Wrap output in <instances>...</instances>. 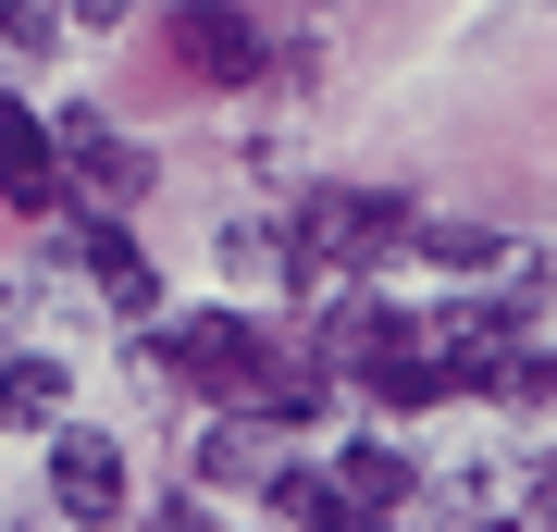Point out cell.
<instances>
[{
	"mask_svg": "<svg viewBox=\"0 0 557 532\" xmlns=\"http://www.w3.org/2000/svg\"><path fill=\"white\" fill-rule=\"evenodd\" d=\"M409 223V198L397 186H322L298 223H285V260H298V285H347V273H372L384 236Z\"/></svg>",
	"mask_w": 557,
	"mask_h": 532,
	"instance_id": "6da1fadb",
	"label": "cell"
},
{
	"mask_svg": "<svg viewBox=\"0 0 557 532\" xmlns=\"http://www.w3.org/2000/svg\"><path fill=\"white\" fill-rule=\"evenodd\" d=\"M161 62L186 87H260L273 75V38H260V13H236V0H174L161 13Z\"/></svg>",
	"mask_w": 557,
	"mask_h": 532,
	"instance_id": "7a4b0ae2",
	"label": "cell"
},
{
	"mask_svg": "<svg viewBox=\"0 0 557 532\" xmlns=\"http://www.w3.org/2000/svg\"><path fill=\"white\" fill-rule=\"evenodd\" d=\"M273 359V335L236 310H186V322H149V384H199V396H248V372Z\"/></svg>",
	"mask_w": 557,
	"mask_h": 532,
	"instance_id": "3957f363",
	"label": "cell"
},
{
	"mask_svg": "<svg viewBox=\"0 0 557 532\" xmlns=\"http://www.w3.org/2000/svg\"><path fill=\"white\" fill-rule=\"evenodd\" d=\"M50 161H62V198H87L100 223L149 198V149L124 137L112 112H50Z\"/></svg>",
	"mask_w": 557,
	"mask_h": 532,
	"instance_id": "277c9868",
	"label": "cell"
},
{
	"mask_svg": "<svg viewBox=\"0 0 557 532\" xmlns=\"http://www.w3.org/2000/svg\"><path fill=\"white\" fill-rule=\"evenodd\" d=\"M50 508L62 520H124V446L112 434H87V421H50Z\"/></svg>",
	"mask_w": 557,
	"mask_h": 532,
	"instance_id": "5b68a950",
	"label": "cell"
},
{
	"mask_svg": "<svg viewBox=\"0 0 557 532\" xmlns=\"http://www.w3.org/2000/svg\"><path fill=\"white\" fill-rule=\"evenodd\" d=\"M0 211H62L50 112H25V99H0Z\"/></svg>",
	"mask_w": 557,
	"mask_h": 532,
	"instance_id": "8992f818",
	"label": "cell"
},
{
	"mask_svg": "<svg viewBox=\"0 0 557 532\" xmlns=\"http://www.w3.org/2000/svg\"><path fill=\"white\" fill-rule=\"evenodd\" d=\"M75 260H87V285H100V297H112L124 322H149V297H161V285H149L137 236H112V223H75Z\"/></svg>",
	"mask_w": 557,
	"mask_h": 532,
	"instance_id": "52a82bcc",
	"label": "cell"
},
{
	"mask_svg": "<svg viewBox=\"0 0 557 532\" xmlns=\"http://www.w3.org/2000/svg\"><path fill=\"white\" fill-rule=\"evenodd\" d=\"M199 471L223 483V495H273V434H260V421H211V446H199Z\"/></svg>",
	"mask_w": 557,
	"mask_h": 532,
	"instance_id": "ba28073f",
	"label": "cell"
},
{
	"mask_svg": "<svg viewBox=\"0 0 557 532\" xmlns=\"http://www.w3.org/2000/svg\"><path fill=\"white\" fill-rule=\"evenodd\" d=\"M273 495H285V508H298L310 532H384V508H359L335 471H273Z\"/></svg>",
	"mask_w": 557,
	"mask_h": 532,
	"instance_id": "9c48e42d",
	"label": "cell"
},
{
	"mask_svg": "<svg viewBox=\"0 0 557 532\" xmlns=\"http://www.w3.org/2000/svg\"><path fill=\"white\" fill-rule=\"evenodd\" d=\"M62 384H75L62 359H0V421H38V434H50V421H62Z\"/></svg>",
	"mask_w": 557,
	"mask_h": 532,
	"instance_id": "30bf717a",
	"label": "cell"
},
{
	"mask_svg": "<svg viewBox=\"0 0 557 532\" xmlns=\"http://www.w3.org/2000/svg\"><path fill=\"white\" fill-rule=\"evenodd\" d=\"M223 273H248V285H298V260H285V223H223Z\"/></svg>",
	"mask_w": 557,
	"mask_h": 532,
	"instance_id": "8fae6325",
	"label": "cell"
},
{
	"mask_svg": "<svg viewBox=\"0 0 557 532\" xmlns=\"http://www.w3.org/2000/svg\"><path fill=\"white\" fill-rule=\"evenodd\" d=\"M335 483L359 495V508H397V495H409V458H397V446H347V458H335Z\"/></svg>",
	"mask_w": 557,
	"mask_h": 532,
	"instance_id": "7c38bea8",
	"label": "cell"
},
{
	"mask_svg": "<svg viewBox=\"0 0 557 532\" xmlns=\"http://www.w3.org/2000/svg\"><path fill=\"white\" fill-rule=\"evenodd\" d=\"M421 260H434V273H483V260H508V236H483V223H421Z\"/></svg>",
	"mask_w": 557,
	"mask_h": 532,
	"instance_id": "4fadbf2b",
	"label": "cell"
},
{
	"mask_svg": "<svg viewBox=\"0 0 557 532\" xmlns=\"http://www.w3.org/2000/svg\"><path fill=\"white\" fill-rule=\"evenodd\" d=\"M62 38V0H0V50H50Z\"/></svg>",
	"mask_w": 557,
	"mask_h": 532,
	"instance_id": "5bb4252c",
	"label": "cell"
}]
</instances>
